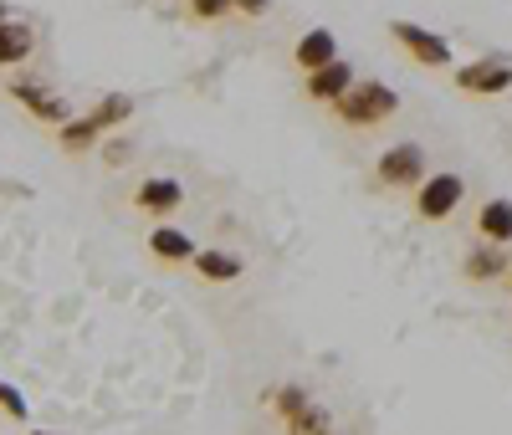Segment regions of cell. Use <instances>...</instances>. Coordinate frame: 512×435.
Returning <instances> with one entry per match:
<instances>
[{
  "label": "cell",
  "mask_w": 512,
  "mask_h": 435,
  "mask_svg": "<svg viewBox=\"0 0 512 435\" xmlns=\"http://www.w3.org/2000/svg\"><path fill=\"white\" fill-rule=\"evenodd\" d=\"M36 52V31L21 16H0V67H26Z\"/></svg>",
  "instance_id": "cell-9"
},
{
  "label": "cell",
  "mask_w": 512,
  "mask_h": 435,
  "mask_svg": "<svg viewBox=\"0 0 512 435\" xmlns=\"http://www.w3.org/2000/svg\"><path fill=\"white\" fill-rule=\"evenodd\" d=\"M451 82L461 87V93H472V98H497L512 87V62H472V67H451Z\"/></svg>",
  "instance_id": "cell-7"
},
{
  "label": "cell",
  "mask_w": 512,
  "mask_h": 435,
  "mask_svg": "<svg viewBox=\"0 0 512 435\" xmlns=\"http://www.w3.org/2000/svg\"><path fill=\"white\" fill-rule=\"evenodd\" d=\"M0 16H11V11H6V0H0Z\"/></svg>",
  "instance_id": "cell-23"
},
{
  "label": "cell",
  "mask_w": 512,
  "mask_h": 435,
  "mask_svg": "<svg viewBox=\"0 0 512 435\" xmlns=\"http://www.w3.org/2000/svg\"><path fill=\"white\" fill-rule=\"evenodd\" d=\"M349 87H354V67H349L344 57H333L328 67L308 72V98H313V103H338Z\"/></svg>",
  "instance_id": "cell-10"
},
{
  "label": "cell",
  "mask_w": 512,
  "mask_h": 435,
  "mask_svg": "<svg viewBox=\"0 0 512 435\" xmlns=\"http://www.w3.org/2000/svg\"><path fill=\"white\" fill-rule=\"evenodd\" d=\"M134 108H139V103L128 98V93H108V98H98V108L72 113V118L57 128V149H62V154H88V149H98V139L113 134L118 123L134 118Z\"/></svg>",
  "instance_id": "cell-1"
},
{
  "label": "cell",
  "mask_w": 512,
  "mask_h": 435,
  "mask_svg": "<svg viewBox=\"0 0 512 435\" xmlns=\"http://www.w3.org/2000/svg\"><path fill=\"white\" fill-rule=\"evenodd\" d=\"M236 11H241V16H267L272 0H236Z\"/></svg>",
  "instance_id": "cell-21"
},
{
  "label": "cell",
  "mask_w": 512,
  "mask_h": 435,
  "mask_svg": "<svg viewBox=\"0 0 512 435\" xmlns=\"http://www.w3.org/2000/svg\"><path fill=\"white\" fill-rule=\"evenodd\" d=\"M338 123H349V128H379V123H390L400 113V93L390 82H379V77H354V87L338 103H328Z\"/></svg>",
  "instance_id": "cell-2"
},
{
  "label": "cell",
  "mask_w": 512,
  "mask_h": 435,
  "mask_svg": "<svg viewBox=\"0 0 512 435\" xmlns=\"http://www.w3.org/2000/svg\"><path fill=\"white\" fill-rule=\"evenodd\" d=\"M390 36L400 41V47L420 62V67H451V41L436 36V31H425L415 21H390Z\"/></svg>",
  "instance_id": "cell-6"
},
{
  "label": "cell",
  "mask_w": 512,
  "mask_h": 435,
  "mask_svg": "<svg viewBox=\"0 0 512 435\" xmlns=\"http://www.w3.org/2000/svg\"><path fill=\"white\" fill-rule=\"evenodd\" d=\"M31 435H57V430H31Z\"/></svg>",
  "instance_id": "cell-22"
},
{
  "label": "cell",
  "mask_w": 512,
  "mask_h": 435,
  "mask_svg": "<svg viewBox=\"0 0 512 435\" xmlns=\"http://www.w3.org/2000/svg\"><path fill=\"white\" fill-rule=\"evenodd\" d=\"M477 231H482V241L512 246V200H507V195H497V200H487V205L477 210Z\"/></svg>",
  "instance_id": "cell-15"
},
{
  "label": "cell",
  "mask_w": 512,
  "mask_h": 435,
  "mask_svg": "<svg viewBox=\"0 0 512 435\" xmlns=\"http://www.w3.org/2000/svg\"><path fill=\"white\" fill-rule=\"evenodd\" d=\"M303 405H308V389H303V384H282V389H272V410H277L282 420H287L292 410H303Z\"/></svg>",
  "instance_id": "cell-17"
},
{
  "label": "cell",
  "mask_w": 512,
  "mask_h": 435,
  "mask_svg": "<svg viewBox=\"0 0 512 435\" xmlns=\"http://www.w3.org/2000/svg\"><path fill=\"white\" fill-rule=\"evenodd\" d=\"M282 425H287V435H333V415L318 400H308L303 410H292Z\"/></svg>",
  "instance_id": "cell-16"
},
{
  "label": "cell",
  "mask_w": 512,
  "mask_h": 435,
  "mask_svg": "<svg viewBox=\"0 0 512 435\" xmlns=\"http://www.w3.org/2000/svg\"><path fill=\"white\" fill-rule=\"evenodd\" d=\"M507 272H512V267H507Z\"/></svg>",
  "instance_id": "cell-24"
},
{
  "label": "cell",
  "mask_w": 512,
  "mask_h": 435,
  "mask_svg": "<svg viewBox=\"0 0 512 435\" xmlns=\"http://www.w3.org/2000/svg\"><path fill=\"white\" fill-rule=\"evenodd\" d=\"M6 93H11V98L36 118V123H47V128H62V123L72 118V103L57 93V87H52L47 77H36V72H11Z\"/></svg>",
  "instance_id": "cell-3"
},
{
  "label": "cell",
  "mask_w": 512,
  "mask_h": 435,
  "mask_svg": "<svg viewBox=\"0 0 512 435\" xmlns=\"http://www.w3.org/2000/svg\"><path fill=\"white\" fill-rule=\"evenodd\" d=\"M0 410H6L11 420H26V415H31V405L21 400V389H16V384H6V379H0Z\"/></svg>",
  "instance_id": "cell-20"
},
{
  "label": "cell",
  "mask_w": 512,
  "mask_h": 435,
  "mask_svg": "<svg viewBox=\"0 0 512 435\" xmlns=\"http://www.w3.org/2000/svg\"><path fill=\"white\" fill-rule=\"evenodd\" d=\"M98 149H103V164H113V169H123L128 159H134V144L118 139V134H103V139H98Z\"/></svg>",
  "instance_id": "cell-19"
},
{
  "label": "cell",
  "mask_w": 512,
  "mask_h": 435,
  "mask_svg": "<svg viewBox=\"0 0 512 435\" xmlns=\"http://www.w3.org/2000/svg\"><path fill=\"white\" fill-rule=\"evenodd\" d=\"M190 16L195 21H226V16H236V0H190Z\"/></svg>",
  "instance_id": "cell-18"
},
{
  "label": "cell",
  "mask_w": 512,
  "mask_h": 435,
  "mask_svg": "<svg viewBox=\"0 0 512 435\" xmlns=\"http://www.w3.org/2000/svg\"><path fill=\"white\" fill-rule=\"evenodd\" d=\"M134 205L144 210V215H175L180 205H185V185L175 180V174H154V180H144L139 190H134Z\"/></svg>",
  "instance_id": "cell-8"
},
{
  "label": "cell",
  "mask_w": 512,
  "mask_h": 435,
  "mask_svg": "<svg viewBox=\"0 0 512 435\" xmlns=\"http://www.w3.org/2000/svg\"><path fill=\"white\" fill-rule=\"evenodd\" d=\"M374 180L384 185V190H415L420 180H425V149L420 144H390L379 159H374Z\"/></svg>",
  "instance_id": "cell-4"
},
{
  "label": "cell",
  "mask_w": 512,
  "mask_h": 435,
  "mask_svg": "<svg viewBox=\"0 0 512 435\" xmlns=\"http://www.w3.org/2000/svg\"><path fill=\"white\" fill-rule=\"evenodd\" d=\"M461 195H466V180L461 174H425V180L415 185V215L420 221H446V215H456V205H461Z\"/></svg>",
  "instance_id": "cell-5"
},
{
  "label": "cell",
  "mask_w": 512,
  "mask_h": 435,
  "mask_svg": "<svg viewBox=\"0 0 512 435\" xmlns=\"http://www.w3.org/2000/svg\"><path fill=\"white\" fill-rule=\"evenodd\" d=\"M333 57H338V36L323 31V26H313L308 36H297V47H292V62L303 67V72H318V67H328Z\"/></svg>",
  "instance_id": "cell-13"
},
{
  "label": "cell",
  "mask_w": 512,
  "mask_h": 435,
  "mask_svg": "<svg viewBox=\"0 0 512 435\" xmlns=\"http://www.w3.org/2000/svg\"><path fill=\"white\" fill-rule=\"evenodd\" d=\"M466 277L472 282H497V277H507V267H512V251L507 246H497V241H477L472 251H466Z\"/></svg>",
  "instance_id": "cell-11"
},
{
  "label": "cell",
  "mask_w": 512,
  "mask_h": 435,
  "mask_svg": "<svg viewBox=\"0 0 512 435\" xmlns=\"http://www.w3.org/2000/svg\"><path fill=\"white\" fill-rule=\"evenodd\" d=\"M190 267H195V277H200V282L226 287V282H236V277L246 272V261H241V256H231V251H221V246H205V251H195V256H190Z\"/></svg>",
  "instance_id": "cell-12"
},
{
  "label": "cell",
  "mask_w": 512,
  "mask_h": 435,
  "mask_svg": "<svg viewBox=\"0 0 512 435\" xmlns=\"http://www.w3.org/2000/svg\"><path fill=\"white\" fill-rule=\"evenodd\" d=\"M149 251H154L159 261H180V267H185V261H190L200 246L190 241V231H180V226H169V221H164V226L149 231Z\"/></svg>",
  "instance_id": "cell-14"
}]
</instances>
